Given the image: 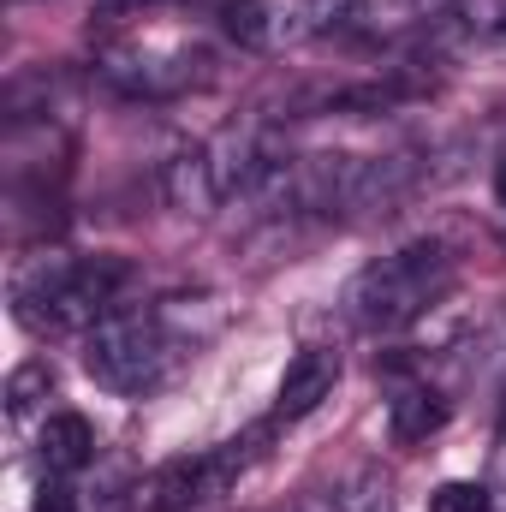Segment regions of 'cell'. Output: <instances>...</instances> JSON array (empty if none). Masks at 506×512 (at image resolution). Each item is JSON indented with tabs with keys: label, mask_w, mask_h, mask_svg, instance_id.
Masks as SVG:
<instances>
[{
	"label": "cell",
	"mask_w": 506,
	"mask_h": 512,
	"mask_svg": "<svg viewBox=\"0 0 506 512\" xmlns=\"http://www.w3.org/2000/svg\"><path fill=\"white\" fill-rule=\"evenodd\" d=\"M131 280L126 256H36L12 274V304L18 322L36 334H60V328H96Z\"/></svg>",
	"instance_id": "1"
},
{
	"label": "cell",
	"mask_w": 506,
	"mask_h": 512,
	"mask_svg": "<svg viewBox=\"0 0 506 512\" xmlns=\"http://www.w3.org/2000/svg\"><path fill=\"white\" fill-rule=\"evenodd\" d=\"M453 286V256L435 239L399 245L393 256H376L370 268H358L340 292V310L364 328V334H399L411 328L423 310H435Z\"/></svg>",
	"instance_id": "2"
},
{
	"label": "cell",
	"mask_w": 506,
	"mask_h": 512,
	"mask_svg": "<svg viewBox=\"0 0 506 512\" xmlns=\"http://www.w3.org/2000/svg\"><path fill=\"white\" fill-rule=\"evenodd\" d=\"M179 358V346H173V328H167V316L161 310H108L96 328H90V340H84V370L96 376V382L108 387V393H149V387L167 376V364Z\"/></svg>",
	"instance_id": "3"
},
{
	"label": "cell",
	"mask_w": 506,
	"mask_h": 512,
	"mask_svg": "<svg viewBox=\"0 0 506 512\" xmlns=\"http://www.w3.org/2000/svg\"><path fill=\"white\" fill-rule=\"evenodd\" d=\"M203 155H209V173H215L221 203L251 197V191H262V185L280 173V143H274V131L256 126V120L227 126L215 143H203Z\"/></svg>",
	"instance_id": "4"
},
{
	"label": "cell",
	"mask_w": 506,
	"mask_h": 512,
	"mask_svg": "<svg viewBox=\"0 0 506 512\" xmlns=\"http://www.w3.org/2000/svg\"><path fill=\"white\" fill-rule=\"evenodd\" d=\"M221 24L239 48H256V54H280V48H298V42L322 36L310 0H227Z\"/></svg>",
	"instance_id": "5"
},
{
	"label": "cell",
	"mask_w": 506,
	"mask_h": 512,
	"mask_svg": "<svg viewBox=\"0 0 506 512\" xmlns=\"http://www.w3.org/2000/svg\"><path fill=\"white\" fill-rule=\"evenodd\" d=\"M102 72L108 84H120L126 96H173L197 78V60L191 54H161V48H143V42H120L102 54Z\"/></svg>",
	"instance_id": "6"
},
{
	"label": "cell",
	"mask_w": 506,
	"mask_h": 512,
	"mask_svg": "<svg viewBox=\"0 0 506 512\" xmlns=\"http://www.w3.org/2000/svg\"><path fill=\"white\" fill-rule=\"evenodd\" d=\"M340 382V352H328V346H304L292 364H286V376L274 387V423H298V417H310L328 393Z\"/></svg>",
	"instance_id": "7"
},
{
	"label": "cell",
	"mask_w": 506,
	"mask_h": 512,
	"mask_svg": "<svg viewBox=\"0 0 506 512\" xmlns=\"http://www.w3.org/2000/svg\"><path fill=\"white\" fill-rule=\"evenodd\" d=\"M36 453H42L48 477H72V471H84V465L96 459V429H90V417H78V411H54V417L42 423Z\"/></svg>",
	"instance_id": "8"
},
{
	"label": "cell",
	"mask_w": 506,
	"mask_h": 512,
	"mask_svg": "<svg viewBox=\"0 0 506 512\" xmlns=\"http://www.w3.org/2000/svg\"><path fill=\"white\" fill-rule=\"evenodd\" d=\"M161 185H167V203H173L179 215H209V209H221V191H215V173H209V155H203V149L173 155L167 173H161Z\"/></svg>",
	"instance_id": "9"
},
{
	"label": "cell",
	"mask_w": 506,
	"mask_h": 512,
	"mask_svg": "<svg viewBox=\"0 0 506 512\" xmlns=\"http://www.w3.org/2000/svg\"><path fill=\"white\" fill-rule=\"evenodd\" d=\"M441 423H447V399H441L435 387H399V393L387 399V435H393L399 447L429 441Z\"/></svg>",
	"instance_id": "10"
},
{
	"label": "cell",
	"mask_w": 506,
	"mask_h": 512,
	"mask_svg": "<svg viewBox=\"0 0 506 512\" xmlns=\"http://www.w3.org/2000/svg\"><path fill=\"white\" fill-rule=\"evenodd\" d=\"M48 393H54V370H48L42 358H36V364H18V370L6 376V411L24 417V411H36Z\"/></svg>",
	"instance_id": "11"
},
{
	"label": "cell",
	"mask_w": 506,
	"mask_h": 512,
	"mask_svg": "<svg viewBox=\"0 0 506 512\" xmlns=\"http://www.w3.org/2000/svg\"><path fill=\"white\" fill-rule=\"evenodd\" d=\"M429 512H489V489L483 483H441L429 495Z\"/></svg>",
	"instance_id": "12"
},
{
	"label": "cell",
	"mask_w": 506,
	"mask_h": 512,
	"mask_svg": "<svg viewBox=\"0 0 506 512\" xmlns=\"http://www.w3.org/2000/svg\"><path fill=\"white\" fill-rule=\"evenodd\" d=\"M334 512H393V495H387V483H376V477H358V483L334 501Z\"/></svg>",
	"instance_id": "13"
},
{
	"label": "cell",
	"mask_w": 506,
	"mask_h": 512,
	"mask_svg": "<svg viewBox=\"0 0 506 512\" xmlns=\"http://www.w3.org/2000/svg\"><path fill=\"white\" fill-rule=\"evenodd\" d=\"M36 512H78V495H72V483H42L36 489Z\"/></svg>",
	"instance_id": "14"
},
{
	"label": "cell",
	"mask_w": 506,
	"mask_h": 512,
	"mask_svg": "<svg viewBox=\"0 0 506 512\" xmlns=\"http://www.w3.org/2000/svg\"><path fill=\"white\" fill-rule=\"evenodd\" d=\"M310 6H316V24H322V30H340V24L358 12V0H310Z\"/></svg>",
	"instance_id": "15"
},
{
	"label": "cell",
	"mask_w": 506,
	"mask_h": 512,
	"mask_svg": "<svg viewBox=\"0 0 506 512\" xmlns=\"http://www.w3.org/2000/svg\"><path fill=\"white\" fill-rule=\"evenodd\" d=\"M495 197H501V209H506V161L495 167Z\"/></svg>",
	"instance_id": "16"
},
{
	"label": "cell",
	"mask_w": 506,
	"mask_h": 512,
	"mask_svg": "<svg viewBox=\"0 0 506 512\" xmlns=\"http://www.w3.org/2000/svg\"><path fill=\"white\" fill-rule=\"evenodd\" d=\"M120 6H137L143 12V6H173V0H120Z\"/></svg>",
	"instance_id": "17"
}]
</instances>
